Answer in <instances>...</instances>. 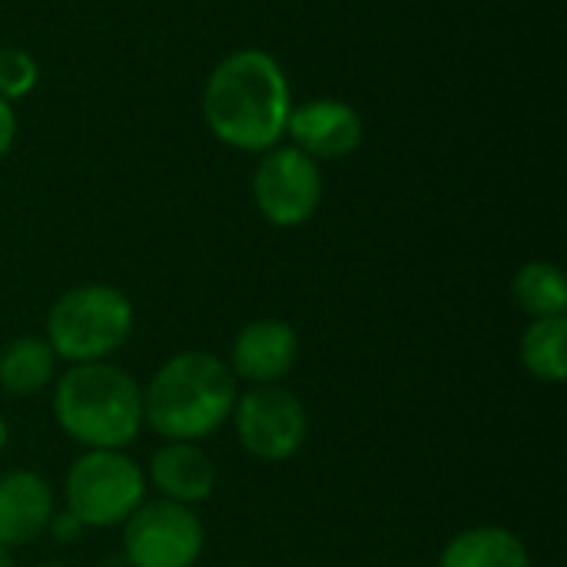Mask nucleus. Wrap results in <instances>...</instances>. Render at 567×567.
<instances>
[{
    "label": "nucleus",
    "instance_id": "f257e3e1",
    "mask_svg": "<svg viewBox=\"0 0 567 567\" xmlns=\"http://www.w3.org/2000/svg\"><path fill=\"white\" fill-rule=\"evenodd\" d=\"M289 113V76L282 63L259 47L226 53L206 76L203 120L219 143L239 153L272 150L286 136Z\"/></svg>",
    "mask_w": 567,
    "mask_h": 567
},
{
    "label": "nucleus",
    "instance_id": "f03ea898",
    "mask_svg": "<svg viewBox=\"0 0 567 567\" xmlns=\"http://www.w3.org/2000/svg\"><path fill=\"white\" fill-rule=\"evenodd\" d=\"M236 395V379L219 355L186 349L169 355L146 382L143 425H150L163 442L199 445L229 422Z\"/></svg>",
    "mask_w": 567,
    "mask_h": 567
},
{
    "label": "nucleus",
    "instance_id": "7ed1b4c3",
    "mask_svg": "<svg viewBox=\"0 0 567 567\" xmlns=\"http://www.w3.org/2000/svg\"><path fill=\"white\" fill-rule=\"evenodd\" d=\"M53 419L86 452H123L143 432V385L113 362L70 365L53 379Z\"/></svg>",
    "mask_w": 567,
    "mask_h": 567
},
{
    "label": "nucleus",
    "instance_id": "20e7f679",
    "mask_svg": "<svg viewBox=\"0 0 567 567\" xmlns=\"http://www.w3.org/2000/svg\"><path fill=\"white\" fill-rule=\"evenodd\" d=\"M136 312L123 289L106 282H86L66 289L47 312V342L66 365L110 362L130 332Z\"/></svg>",
    "mask_w": 567,
    "mask_h": 567
},
{
    "label": "nucleus",
    "instance_id": "39448f33",
    "mask_svg": "<svg viewBox=\"0 0 567 567\" xmlns=\"http://www.w3.org/2000/svg\"><path fill=\"white\" fill-rule=\"evenodd\" d=\"M146 472L126 452H83L63 478V508L83 528H116L146 502Z\"/></svg>",
    "mask_w": 567,
    "mask_h": 567
},
{
    "label": "nucleus",
    "instance_id": "423d86ee",
    "mask_svg": "<svg viewBox=\"0 0 567 567\" xmlns=\"http://www.w3.org/2000/svg\"><path fill=\"white\" fill-rule=\"evenodd\" d=\"M229 422L239 449L259 462H289L309 435L306 405L282 385H249L236 395Z\"/></svg>",
    "mask_w": 567,
    "mask_h": 567
},
{
    "label": "nucleus",
    "instance_id": "0eeeda50",
    "mask_svg": "<svg viewBox=\"0 0 567 567\" xmlns=\"http://www.w3.org/2000/svg\"><path fill=\"white\" fill-rule=\"evenodd\" d=\"M206 528L186 505L153 498L123 522V555L130 567H196Z\"/></svg>",
    "mask_w": 567,
    "mask_h": 567
},
{
    "label": "nucleus",
    "instance_id": "6e6552de",
    "mask_svg": "<svg viewBox=\"0 0 567 567\" xmlns=\"http://www.w3.org/2000/svg\"><path fill=\"white\" fill-rule=\"evenodd\" d=\"M252 199L269 226L296 229L309 223L322 203V169L292 143H276L272 150L259 153L252 169Z\"/></svg>",
    "mask_w": 567,
    "mask_h": 567
},
{
    "label": "nucleus",
    "instance_id": "1a4fd4ad",
    "mask_svg": "<svg viewBox=\"0 0 567 567\" xmlns=\"http://www.w3.org/2000/svg\"><path fill=\"white\" fill-rule=\"evenodd\" d=\"M286 136L296 150L312 156L316 163H336L352 156L365 140V123L359 110L346 100L322 96L306 100L302 106H292Z\"/></svg>",
    "mask_w": 567,
    "mask_h": 567
},
{
    "label": "nucleus",
    "instance_id": "9d476101",
    "mask_svg": "<svg viewBox=\"0 0 567 567\" xmlns=\"http://www.w3.org/2000/svg\"><path fill=\"white\" fill-rule=\"evenodd\" d=\"M299 362V332L276 316L246 322L229 349V372L236 382L279 385Z\"/></svg>",
    "mask_w": 567,
    "mask_h": 567
},
{
    "label": "nucleus",
    "instance_id": "9b49d317",
    "mask_svg": "<svg viewBox=\"0 0 567 567\" xmlns=\"http://www.w3.org/2000/svg\"><path fill=\"white\" fill-rule=\"evenodd\" d=\"M146 485L176 505H203L216 492V465L196 442H163L146 465Z\"/></svg>",
    "mask_w": 567,
    "mask_h": 567
},
{
    "label": "nucleus",
    "instance_id": "f8f14e48",
    "mask_svg": "<svg viewBox=\"0 0 567 567\" xmlns=\"http://www.w3.org/2000/svg\"><path fill=\"white\" fill-rule=\"evenodd\" d=\"M56 512L53 488L43 475L17 468L0 475V545L23 548L37 542Z\"/></svg>",
    "mask_w": 567,
    "mask_h": 567
},
{
    "label": "nucleus",
    "instance_id": "ddd939ff",
    "mask_svg": "<svg viewBox=\"0 0 567 567\" xmlns=\"http://www.w3.org/2000/svg\"><path fill=\"white\" fill-rule=\"evenodd\" d=\"M439 567H532V555L512 528L475 525L442 548Z\"/></svg>",
    "mask_w": 567,
    "mask_h": 567
},
{
    "label": "nucleus",
    "instance_id": "4468645a",
    "mask_svg": "<svg viewBox=\"0 0 567 567\" xmlns=\"http://www.w3.org/2000/svg\"><path fill=\"white\" fill-rule=\"evenodd\" d=\"M56 352L43 336H20L0 349V389L7 395H37L56 379Z\"/></svg>",
    "mask_w": 567,
    "mask_h": 567
},
{
    "label": "nucleus",
    "instance_id": "2eb2a0df",
    "mask_svg": "<svg viewBox=\"0 0 567 567\" xmlns=\"http://www.w3.org/2000/svg\"><path fill=\"white\" fill-rule=\"evenodd\" d=\"M512 299L528 319L567 316V279L561 266L532 259L512 279Z\"/></svg>",
    "mask_w": 567,
    "mask_h": 567
},
{
    "label": "nucleus",
    "instance_id": "dca6fc26",
    "mask_svg": "<svg viewBox=\"0 0 567 567\" xmlns=\"http://www.w3.org/2000/svg\"><path fill=\"white\" fill-rule=\"evenodd\" d=\"M522 365L532 379L545 385H561L567 379V316L532 319L522 332Z\"/></svg>",
    "mask_w": 567,
    "mask_h": 567
},
{
    "label": "nucleus",
    "instance_id": "f3484780",
    "mask_svg": "<svg viewBox=\"0 0 567 567\" xmlns=\"http://www.w3.org/2000/svg\"><path fill=\"white\" fill-rule=\"evenodd\" d=\"M40 80L37 60L23 47H0V100H23Z\"/></svg>",
    "mask_w": 567,
    "mask_h": 567
},
{
    "label": "nucleus",
    "instance_id": "a211bd4d",
    "mask_svg": "<svg viewBox=\"0 0 567 567\" xmlns=\"http://www.w3.org/2000/svg\"><path fill=\"white\" fill-rule=\"evenodd\" d=\"M47 532L53 535V542H56V545H76V542H80V535H83L86 528L80 525V518H76V515H70V512L63 508V512H53V518H50Z\"/></svg>",
    "mask_w": 567,
    "mask_h": 567
},
{
    "label": "nucleus",
    "instance_id": "6ab92c4d",
    "mask_svg": "<svg viewBox=\"0 0 567 567\" xmlns=\"http://www.w3.org/2000/svg\"><path fill=\"white\" fill-rule=\"evenodd\" d=\"M13 140H17V110L13 103L0 100V159L10 153Z\"/></svg>",
    "mask_w": 567,
    "mask_h": 567
},
{
    "label": "nucleus",
    "instance_id": "aec40b11",
    "mask_svg": "<svg viewBox=\"0 0 567 567\" xmlns=\"http://www.w3.org/2000/svg\"><path fill=\"white\" fill-rule=\"evenodd\" d=\"M7 445H10V425H7V419L0 415V455L7 452Z\"/></svg>",
    "mask_w": 567,
    "mask_h": 567
},
{
    "label": "nucleus",
    "instance_id": "412c9836",
    "mask_svg": "<svg viewBox=\"0 0 567 567\" xmlns=\"http://www.w3.org/2000/svg\"><path fill=\"white\" fill-rule=\"evenodd\" d=\"M0 567H17L13 555H10V548H3V545H0Z\"/></svg>",
    "mask_w": 567,
    "mask_h": 567
},
{
    "label": "nucleus",
    "instance_id": "4be33fe9",
    "mask_svg": "<svg viewBox=\"0 0 567 567\" xmlns=\"http://www.w3.org/2000/svg\"><path fill=\"white\" fill-rule=\"evenodd\" d=\"M40 567H66V565H40Z\"/></svg>",
    "mask_w": 567,
    "mask_h": 567
}]
</instances>
